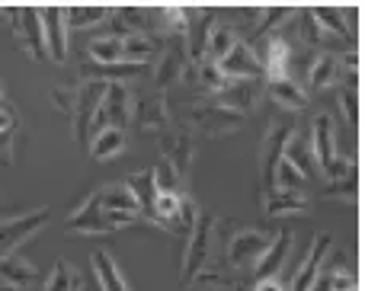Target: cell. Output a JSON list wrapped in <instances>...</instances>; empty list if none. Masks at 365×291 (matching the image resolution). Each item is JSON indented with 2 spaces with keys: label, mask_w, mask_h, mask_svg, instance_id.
I'll return each mask as SVG.
<instances>
[{
  "label": "cell",
  "mask_w": 365,
  "mask_h": 291,
  "mask_svg": "<svg viewBox=\"0 0 365 291\" xmlns=\"http://www.w3.org/2000/svg\"><path fill=\"white\" fill-rule=\"evenodd\" d=\"M311 151H314L317 170L327 179L353 176V164L336 151V132H334V122H330L327 112L314 115V125H311Z\"/></svg>",
  "instance_id": "obj_1"
},
{
  "label": "cell",
  "mask_w": 365,
  "mask_h": 291,
  "mask_svg": "<svg viewBox=\"0 0 365 291\" xmlns=\"http://www.w3.org/2000/svg\"><path fill=\"white\" fill-rule=\"evenodd\" d=\"M212 234H215V218L212 215H199L195 228L189 231V243H186V256H182V285L189 288V282L199 273H205L208 263V250H212Z\"/></svg>",
  "instance_id": "obj_2"
},
{
  "label": "cell",
  "mask_w": 365,
  "mask_h": 291,
  "mask_svg": "<svg viewBox=\"0 0 365 291\" xmlns=\"http://www.w3.org/2000/svg\"><path fill=\"white\" fill-rule=\"evenodd\" d=\"M269 243H272V234H266V231L240 228L237 234L227 240V263H231L234 269H253Z\"/></svg>",
  "instance_id": "obj_3"
},
{
  "label": "cell",
  "mask_w": 365,
  "mask_h": 291,
  "mask_svg": "<svg viewBox=\"0 0 365 291\" xmlns=\"http://www.w3.org/2000/svg\"><path fill=\"white\" fill-rule=\"evenodd\" d=\"M186 64H189L186 36H164V42H160V55H158V68H154V90L167 93V87L186 70Z\"/></svg>",
  "instance_id": "obj_4"
},
{
  "label": "cell",
  "mask_w": 365,
  "mask_h": 291,
  "mask_svg": "<svg viewBox=\"0 0 365 291\" xmlns=\"http://www.w3.org/2000/svg\"><path fill=\"white\" fill-rule=\"evenodd\" d=\"M103 93H106V83H103V80H90V77L81 83V87H77V100H74L71 115H74V134H77V141H81L83 147L90 144V122H93L96 109H100Z\"/></svg>",
  "instance_id": "obj_5"
},
{
  "label": "cell",
  "mask_w": 365,
  "mask_h": 291,
  "mask_svg": "<svg viewBox=\"0 0 365 291\" xmlns=\"http://www.w3.org/2000/svg\"><path fill=\"white\" fill-rule=\"evenodd\" d=\"M292 132H295L292 122H272L269 132H266V138H263V144H259V179H263V192L272 189L276 166H279V160H282L285 141H289Z\"/></svg>",
  "instance_id": "obj_6"
},
{
  "label": "cell",
  "mask_w": 365,
  "mask_h": 291,
  "mask_svg": "<svg viewBox=\"0 0 365 291\" xmlns=\"http://www.w3.org/2000/svg\"><path fill=\"white\" fill-rule=\"evenodd\" d=\"M48 221H51V211L48 208L26 211V215L4 221V224H0V256L16 253L19 243H26L32 234H36V231H42Z\"/></svg>",
  "instance_id": "obj_7"
},
{
  "label": "cell",
  "mask_w": 365,
  "mask_h": 291,
  "mask_svg": "<svg viewBox=\"0 0 365 291\" xmlns=\"http://www.w3.org/2000/svg\"><path fill=\"white\" fill-rule=\"evenodd\" d=\"M189 119H192V125L199 128V132L221 134V132H237V128L247 122V115H240V112H234V109H225V106H218V102L205 100L202 106H195L192 112H189Z\"/></svg>",
  "instance_id": "obj_8"
},
{
  "label": "cell",
  "mask_w": 365,
  "mask_h": 291,
  "mask_svg": "<svg viewBox=\"0 0 365 291\" xmlns=\"http://www.w3.org/2000/svg\"><path fill=\"white\" fill-rule=\"evenodd\" d=\"M42 36H45V55L55 64L68 61V10H61V6L42 10Z\"/></svg>",
  "instance_id": "obj_9"
},
{
  "label": "cell",
  "mask_w": 365,
  "mask_h": 291,
  "mask_svg": "<svg viewBox=\"0 0 365 291\" xmlns=\"http://www.w3.org/2000/svg\"><path fill=\"white\" fill-rule=\"evenodd\" d=\"M16 19V42L23 45V51L32 61H42L45 58V36H42V10L36 6H23V10L13 13Z\"/></svg>",
  "instance_id": "obj_10"
},
{
  "label": "cell",
  "mask_w": 365,
  "mask_h": 291,
  "mask_svg": "<svg viewBox=\"0 0 365 291\" xmlns=\"http://www.w3.org/2000/svg\"><path fill=\"white\" fill-rule=\"evenodd\" d=\"M330 247H334V237H314V240H311V250H308V256L302 260V266L295 269V275H292L289 291H308L317 279H321Z\"/></svg>",
  "instance_id": "obj_11"
},
{
  "label": "cell",
  "mask_w": 365,
  "mask_h": 291,
  "mask_svg": "<svg viewBox=\"0 0 365 291\" xmlns=\"http://www.w3.org/2000/svg\"><path fill=\"white\" fill-rule=\"evenodd\" d=\"M160 154H164V164L177 173L180 179L189 176V166H192V157H195V138L189 128H177L173 134H167L164 144H160Z\"/></svg>",
  "instance_id": "obj_12"
},
{
  "label": "cell",
  "mask_w": 365,
  "mask_h": 291,
  "mask_svg": "<svg viewBox=\"0 0 365 291\" xmlns=\"http://www.w3.org/2000/svg\"><path fill=\"white\" fill-rule=\"evenodd\" d=\"M132 115L138 119L141 132H164L167 125H170V102H167V93H160V90H154V93H148L141 102H135L132 106Z\"/></svg>",
  "instance_id": "obj_13"
},
{
  "label": "cell",
  "mask_w": 365,
  "mask_h": 291,
  "mask_svg": "<svg viewBox=\"0 0 365 291\" xmlns=\"http://www.w3.org/2000/svg\"><path fill=\"white\" fill-rule=\"evenodd\" d=\"M218 68L227 80H259V77H263V68H259L253 48H247L240 38H237V45L218 61Z\"/></svg>",
  "instance_id": "obj_14"
},
{
  "label": "cell",
  "mask_w": 365,
  "mask_h": 291,
  "mask_svg": "<svg viewBox=\"0 0 365 291\" xmlns=\"http://www.w3.org/2000/svg\"><path fill=\"white\" fill-rule=\"evenodd\" d=\"M259 93H263V83H259V80H231L218 96H212V102H218V106L247 115L253 106H257Z\"/></svg>",
  "instance_id": "obj_15"
},
{
  "label": "cell",
  "mask_w": 365,
  "mask_h": 291,
  "mask_svg": "<svg viewBox=\"0 0 365 291\" xmlns=\"http://www.w3.org/2000/svg\"><path fill=\"white\" fill-rule=\"evenodd\" d=\"M292 231H279V234H272V243L266 247V253L257 260V266H253V279H272V275L282 273L285 260H289L292 253Z\"/></svg>",
  "instance_id": "obj_16"
},
{
  "label": "cell",
  "mask_w": 365,
  "mask_h": 291,
  "mask_svg": "<svg viewBox=\"0 0 365 291\" xmlns=\"http://www.w3.org/2000/svg\"><path fill=\"white\" fill-rule=\"evenodd\" d=\"M292 16H295V6H263V10L257 13V23H253L250 36L240 38V42H244L247 48H257L259 42H266L269 36H276Z\"/></svg>",
  "instance_id": "obj_17"
},
{
  "label": "cell",
  "mask_w": 365,
  "mask_h": 291,
  "mask_svg": "<svg viewBox=\"0 0 365 291\" xmlns=\"http://www.w3.org/2000/svg\"><path fill=\"white\" fill-rule=\"evenodd\" d=\"M160 42H164V38L154 36V32H132V36L122 38V61L148 68V64L158 61Z\"/></svg>",
  "instance_id": "obj_18"
},
{
  "label": "cell",
  "mask_w": 365,
  "mask_h": 291,
  "mask_svg": "<svg viewBox=\"0 0 365 291\" xmlns=\"http://www.w3.org/2000/svg\"><path fill=\"white\" fill-rule=\"evenodd\" d=\"M311 208L304 192H289V189H269L263 192V211L269 218H282V215H304Z\"/></svg>",
  "instance_id": "obj_19"
},
{
  "label": "cell",
  "mask_w": 365,
  "mask_h": 291,
  "mask_svg": "<svg viewBox=\"0 0 365 291\" xmlns=\"http://www.w3.org/2000/svg\"><path fill=\"white\" fill-rule=\"evenodd\" d=\"M282 160H289L304 179H311L317 173V164H314V151H311V134L304 132H292L289 141H285V151H282Z\"/></svg>",
  "instance_id": "obj_20"
},
{
  "label": "cell",
  "mask_w": 365,
  "mask_h": 291,
  "mask_svg": "<svg viewBox=\"0 0 365 291\" xmlns=\"http://www.w3.org/2000/svg\"><path fill=\"white\" fill-rule=\"evenodd\" d=\"M38 282V269L23 256H0V285L6 288H29Z\"/></svg>",
  "instance_id": "obj_21"
},
{
  "label": "cell",
  "mask_w": 365,
  "mask_h": 291,
  "mask_svg": "<svg viewBox=\"0 0 365 291\" xmlns=\"http://www.w3.org/2000/svg\"><path fill=\"white\" fill-rule=\"evenodd\" d=\"M336 83H340V58L334 51H321L308 68V90L321 93V90H330Z\"/></svg>",
  "instance_id": "obj_22"
},
{
  "label": "cell",
  "mask_w": 365,
  "mask_h": 291,
  "mask_svg": "<svg viewBox=\"0 0 365 291\" xmlns=\"http://www.w3.org/2000/svg\"><path fill=\"white\" fill-rule=\"evenodd\" d=\"M68 231L71 234H109L106 218H103V208L96 202V196H90L74 215L68 218Z\"/></svg>",
  "instance_id": "obj_23"
},
{
  "label": "cell",
  "mask_w": 365,
  "mask_h": 291,
  "mask_svg": "<svg viewBox=\"0 0 365 291\" xmlns=\"http://www.w3.org/2000/svg\"><path fill=\"white\" fill-rule=\"evenodd\" d=\"M90 263H93V275H96V282H100L103 291H132L125 282V275H122L119 263H115L106 250H96V253L90 256Z\"/></svg>",
  "instance_id": "obj_24"
},
{
  "label": "cell",
  "mask_w": 365,
  "mask_h": 291,
  "mask_svg": "<svg viewBox=\"0 0 365 291\" xmlns=\"http://www.w3.org/2000/svg\"><path fill=\"white\" fill-rule=\"evenodd\" d=\"M125 128H103V132H96L93 138H90V144H87V151H90V157L93 160H113V157H119L122 151H125Z\"/></svg>",
  "instance_id": "obj_25"
},
{
  "label": "cell",
  "mask_w": 365,
  "mask_h": 291,
  "mask_svg": "<svg viewBox=\"0 0 365 291\" xmlns=\"http://www.w3.org/2000/svg\"><path fill=\"white\" fill-rule=\"evenodd\" d=\"M96 202H100L103 211H125V215H138L141 218V205L138 199L132 196V189H128L125 183H115V186H106V189L96 192Z\"/></svg>",
  "instance_id": "obj_26"
},
{
  "label": "cell",
  "mask_w": 365,
  "mask_h": 291,
  "mask_svg": "<svg viewBox=\"0 0 365 291\" xmlns=\"http://www.w3.org/2000/svg\"><path fill=\"white\" fill-rule=\"evenodd\" d=\"M269 96L279 102L282 109H292V112H302L308 106V90L295 80V77H282V80H269Z\"/></svg>",
  "instance_id": "obj_27"
},
{
  "label": "cell",
  "mask_w": 365,
  "mask_h": 291,
  "mask_svg": "<svg viewBox=\"0 0 365 291\" xmlns=\"http://www.w3.org/2000/svg\"><path fill=\"white\" fill-rule=\"evenodd\" d=\"M237 45V32L231 29V26L225 23H215L212 29H208V38H205V51H202V61H212L218 64L221 58L227 55V51Z\"/></svg>",
  "instance_id": "obj_28"
},
{
  "label": "cell",
  "mask_w": 365,
  "mask_h": 291,
  "mask_svg": "<svg viewBox=\"0 0 365 291\" xmlns=\"http://www.w3.org/2000/svg\"><path fill=\"white\" fill-rule=\"evenodd\" d=\"M192 74H195V77H192L189 83H195V87H199L202 93H208V96H218L221 90H225L227 83H231L225 74H221L218 64H212V61H199V64H192Z\"/></svg>",
  "instance_id": "obj_29"
},
{
  "label": "cell",
  "mask_w": 365,
  "mask_h": 291,
  "mask_svg": "<svg viewBox=\"0 0 365 291\" xmlns=\"http://www.w3.org/2000/svg\"><path fill=\"white\" fill-rule=\"evenodd\" d=\"M311 16L317 19L327 36H336V38H349V26H346V10L340 6H311Z\"/></svg>",
  "instance_id": "obj_30"
},
{
  "label": "cell",
  "mask_w": 365,
  "mask_h": 291,
  "mask_svg": "<svg viewBox=\"0 0 365 291\" xmlns=\"http://www.w3.org/2000/svg\"><path fill=\"white\" fill-rule=\"evenodd\" d=\"M113 6H71L68 10V23L74 29H96L106 19H113Z\"/></svg>",
  "instance_id": "obj_31"
},
{
  "label": "cell",
  "mask_w": 365,
  "mask_h": 291,
  "mask_svg": "<svg viewBox=\"0 0 365 291\" xmlns=\"http://www.w3.org/2000/svg\"><path fill=\"white\" fill-rule=\"evenodd\" d=\"M42 291H81V273H77L71 263L58 260L51 266L48 279H45V288Z\"/></svg>",
  "instance_id": "obj_32"
},
{
  "label": "cell",
  "mask_w": 365,
  "mask_h": 291,
  "mask_svg": "<svg viewBox=\"0 0 365 291\" xmlns=\"http://www.w3.org/2000/svg\"><path fill=\"white\" fill-rule=\"evenodd\" d=\"M87 51H90V64H119L122 61V38L96 36Z\"/></svg>",
  "instance_id": "obj_33"
},
{
  "label": "cell",
  "mask_w": 365,
  "mask_h": 291,
  "mask_svg": "<svg viewBox=\"0 0 365 291\" xmlns=\"http://www.w3.org/2000/svg\"><path fill=\"white\" fill-rule=\"evenodd\" d=\"M356 77L359 74H346V80H343V87H340V109H343V115H346V122L349 125H359V93H356Z\"/></svg>",
  "instance_id": "obj_34"
},
{
  "label": "cell",
  "mask_w": 365,
  "mask_h": 291,
  "mask_svg": "<svg viewBox=\"0 0 365 291\" xmlns=\"http://www.w3.org/2000/svg\"><path fill=\"white\" fill-rule=\"evenodd\" d=\"M151 186H154V196H164V192H180V183L182 179L177 176V173L170 170V166L164 164V160H160V164H154L151 170Z\"/></svg>",
  "instance_id": "obj_35"
},
{
  "label": "cell",
  "mask_w": 365,
  "mask_h": 291,
  "mask_svg": "<svg viewBox=\"0 0 365 291\" xmlns=\"http://www.w3.org/2000/svg\"><path fill=\"white\" fill-rule=\"evenodd\" d=\"M125 186H128V189H132V196L138 199V205H141V215H145V211L151 208V199H154L151 173H132V176L125 179Z\"/></svg>",
  "instance_id": "obj_36"
},
{
  "label": "cell",
  "mask_w": 365,
  "mask_h": 291,
  "mask_svg": "<svg viewBox=\"0 0 365 291\" xmlns=\"http://www.w3.org/2000/svg\"><path fill=\"white\" fill-rule=\"evenodd\" d=\"M192 285L199 291H240L225 273H199L192 282H189V288H192Z\"/></svg>",
  "instance_id": "obj_37"
},
{
  "label": "cell",
  "mask_w": 365,
  "mask_h": 291,
  "mask_svg": "<svg viewBox=\"0 0 365 291\" xmlns=\"http://www.w3.org/2000/svg\"><path fill=\"white\" fill-rule=\"evenodd\" d=\"M324 199H340V202H353L356 199V173L343 179H327L324 186Z\"/></svg>",
  "instance_id": "obj_38"
},
{
  "label": "cell",
  "mask_w": 365,
  "mask_h": 291,
  "mask_svg": "<svg viewBox=\"0 0 365 291\" xmlns=\"http://www.w3.org/2000/svg\"><path fill=\"white\" fill-rule=\"evenodd\" d=\"M199 221V208H195L192 196H180V218H177V231L173 234H189Z\"/></svg>",
  "instance_id": "obj_39"
},
{
  "label": "cell",
  "mask_w": 365,
  "mask_h": 291,
  "mask_svg": "<svg viewBox=\"0 0 365 291\" xmlns=\"http://www.w3.org/2000/svg\"><path fill=\"white\" fill-rule=\"evenodd\" d=\"M330 291H359V285H356V273L349 266H336L330 269Z\"/></svg>",
  "instance_id": "obj_40"
},
{
  "label": "cell",
  "mask_w": 365,
  "mask_h": 291,
  "mask_svg": "<svg viewBox=\"0 0 365 291\" xmlns=\"http://www.w3.org/2000/svg\"><path fill=\"white\" fill-rule=\"evenodd\" d=\"M0 166H4V170L13 166V128L0 132Z\"/></svg>",
  "instance_id": "obj_41"
},
{
  "label": "cell",
  "mask_w": 365,
  "mask_h": 291,
  "mask_svg": "<svg viewBox=\"0 0 365 291\" xmlns=\"http://www.w3.org/2000/svg\"><path fill=\"white\" fill-rule=\"evenodd\" d=\"M51 100H55V106L61 109V112H71V109H74V100H77V90L55 87V90H51Z\"/></svg>",
  "instance_id": "obj_42"
},
{
  "label": "cell",
  "mask_w": 365,
  "mask_h": 291,
  "mask_svg": "<svg viewBox=\"0 0 365 291\" xmlns=\"http://www.w3.org/2000/svg\"><path fill=\"white\" fill-rule=\"evenodd\" d=\"M253 291H289V282H282L279 275H272V279H259Z\"/></svg>",
  "instance_id": "obj_43"
},
{
  "label": "cell",
  "mask_w": 365,
  "mask_h": 291,
  "mask_svg": "<svg viewBox=\"0 0 365 291\" xmlns=\"http://www.w3.org/2000/svg\"><path fill=\"white\" fill-rule=\"evenodd\" d=\"M13 125H16V115L6 106H0V132H6V128H13Z\"/></svg>",
  "instance_id": "obj_44"
},
{
  "label": "cell",
  "mask_w": 365,
  "mask_h": 291,
  "mask_svg": "<svg viewBox=\"0 0 365 291\" xmlns=\"http://www.w3.org/2000/svg\"><path fill=\"white\" fill-rule=\"evenodd\" d=\"M343 64H346V68H353V74H359V51L349 48L346 55H343Z\"/></svg>",
  "instance_id": "obj_45"
},
{
  "label": "cell",
  "mask_w": 365,
  "mask_h": 291,
  "mask_svg": "<svg viewBox=\"0 0 365 291\" xmlns=\"http://www.w3.org/2000/svg\"><path fill=\"white\" fill-rule=\"evenodd\" d=\"M4 16H13V10H6V6H0V19Z\"/></svg>",
  "instance_id": "obj_46"
},
{
  "label": "cell",
  "mask_w": 365,
  "mask_h": 291,
  "mask_svg": "<svg viewBox=\"0 0 365 291\" xmlns=\"http://www.w3.org/2000/svg\"><path fill=\"white\" fill-rule=\"evenodd\" d=\"M0 106H4V87H0Z\"/></svg>",
  "instance_id": "obj_47"
}]
</instances>
